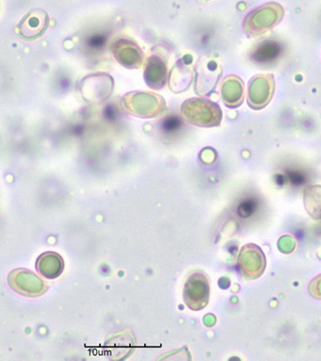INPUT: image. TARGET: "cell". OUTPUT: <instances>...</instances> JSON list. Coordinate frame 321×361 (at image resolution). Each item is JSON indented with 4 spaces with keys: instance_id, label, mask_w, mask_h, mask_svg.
I'll list each match as a JSON object with an SVG mask.
<instances>
[{
    "instance_id": "obj_1",
    "label": "cell",
    "mask_w": 321,
    "mask_h": 361,
    "mask_svg": "<svg viewBox=\"0 0 321 361\" xmlns=\"http://www.w3.org/2000/svg\"><path fill=\"white\" fill-rule=\"evenodd\" d=\"M181 112L187 122L200 128H214L220 126L222 121L220 107L201 97L186 100L181 106Z\"/></svg>"
},
{
    "instance_id": "obj_2",
    "label": "cell",
    "mask_w": 321,
    "mask_h": 361,
    "mask_svg": "<svg viewBox=\"0 0 321 361\" xmlns=\"http://www.w3.org/2000/svg\"><path fill=\"white\" fill-rule=\"evenodd\" d=\"M285 11L282 5L276 2L262 5L250 12L244 18V30L248 36L263 35L283 20Z\"/></svg>"
},
{
    "instance_id": "obj_3",
    "label": "cell",
    "mask_w": 321,
    "mask_h": 361,
    "mask_svg": "<svg viewBox=\"0 0 321 361\" xmlns=\"http://www.w3.org/2000/svg\"><path fill=\"white\" fill-rule=\"evenodd\" d=\"M122 102L129 114L139 118H156L167 110L165 99L152 92H131L123 97Z\"/></svg>"
},
{
    "instance_id": "obj_4",
    "label": "cell",
    "mask_w": 321,
    "mask_h": 361,
    "mask_svg": "<svg viewBox=\"0 0 321 361\" xmlns=\"http://www.w3.org/2000/svg\"><path fill=\"white\" fill-rule=\"evenodd\" d=\"M210 283L207 276L196 272L189 276L184 286V300L191 310H201L209 302Z\"/></svg>"
},
{
    "instance_id": "obj_5",
    "label": "cell",
    "mask_w": 321,
    "mask_h": 361,
    "mask_svg": "<svg viewBox=\"0 0 321 361\" xmlns=\"http://www.w3.org/2000/svg\"><path fill=\"white\" fill-rule=\"evenodd\" d=\"M10 287L18 294L35 298L46 293L47 284L36 274L26 269H15L8 276Z\"/></svg>"
},
{
    "instance_id": "obj_6",
    "label": "cell",
    "mask_w": 321,
    "mask_h": 361,
    "mask_svg": "<svg viewBox=\"0 0 321 361\" xmlns=\"http://www.w3.org/2000/svg\"><path fill=\"white\" fill-rule=\"evenodd\" d=\"M275 92L273 75H257L250 80L247 90V104L254 110H260L270 104Z\"/></svg>"
},
{
    "instance_id": "obj_7",
    "label": "cell",
    "mask_w": 321,
    "mask_h": 361,
    "mask_svg": "<svg viewBox=\"0 0 321 361\" xmlns=\"http://www.w3.org/2000/svg\"><path fill=\"white\" fill-rule=\"evenodd\" d=\"M267 259L264 252L255 244H247L241 247L238 257L239 272L248 279H259L264 274Z\"/></svg>"
},
{
    "instance_id": "obj_8",
    "label": "cell",
    "mask_w": 321,
    "mask_h": 361,
    "mask_svg": "<svg viewBox=\"0 0 321 361\" xmlns=\"http://www.w3.org/2000/svg\"><path fill=\"white\" fill-rule=\"evenodd\" d=\"M111 50L113 56L122 67L139 68L143 65V50L132 39L118 38L112 44Z\"/></svg>"
},
{
    "instance_id": "obj_9",
    "label": "cell",
    "mask_w": 321,
    "mask_h": 361,
    "mask_svg": "<svg viewBox=\"0 0 321 361\" xmlns=\"http://www.w3.org/2000/svg\"><path fill=\"white\" fill-rule=\"evenodd\" d=\"M49 25V17L44 10H32L18 23V32L23 38L35 39L46 33Z\"/></svg>"
},
{
    "instance_id": "obj_10",
    "label": "cell",
    "mask_w": 321,
    "mask_h": 361,
    "mask_svg": "<svg viewBox=\"0 0 321 361\" xmlns=\"http://www.w3.org/2000/svg\"><path fill=\"white\" fill-rule=\"evenodd\" d=\"M167 62L159 55H152L146 60L144 80L149 88L160 90L168 82Z\"/></svg>"
},
{
    "instance_id": "obj_11",
    "label": "cell",
    "mask_w": 321,
    "mask_h": 361,
    "mask_svg": "<svg viewBox=\"0 0 321 361\" xmlns=\"http://www.w3.org/2000/svg\"><path fill=\"white\" fill-rule=\"evenodd\" d=\"M220 94L226 106L230 108L241 106L244 99L243 80L237 75L226 76L222 81Z\"/></svg>"
},
{
    "instance_id": "obj_12",
    "label": "cell",
    "mask_w": 321,
    "mask_h": 361,
    "mask_svg": "<svg viewBox=\"0 0 321 361\" xmlns=\"http://www.w3.org/2000/svg\"><path fill=\"white\" fill-rule=\"evenodd\" d=\"M65 263L61 255L54 252H46L42 254L37 259V271L44 278L55 279L59 278L64 271Z\"/></svg>"
},
{
    "instance_id": "obj_13",
    "label": "cell",
    "mask_w": 321,
    "mask_h": 361,
    "mask_svg": "<svg viewBox=\"0 0 321 361\" xmlns=\"http://www.w3.org/2000/svg\"><path fill=\"white\" fill-rule=\"evenodd\" d=\"M303 200L308 214L315 220H321V185L307 186Z\"/></svg>"
},
{
    "instance_id": "obj_14",
    "label": "cell",
    "mask_w": 321,
    "mask_h": 361,
    "mask_svg": "<svg viewBox=\"0 0 321 361\" xmlns=\"http://www.w3.org/2000/svg\"><path fill=\"white\" fill-rule=\"evenodd\" d=\"M277 245L278 249L281 252L285 255H289L296 250V242L293 236L284 235L279 239Z\"/></svg>"
},
{
    "instance_id": "obj_15",
    "label": "cell",
    "mask_w": 321,
    "mask_h": 361,
    "mask_svg": "<svg viewBox=\"0 0 321 361\" xmlns=\"http://www.w3.org/2000/svg\"><path fill=\"white\" fill-rule=\"evenodd\" d=\"M308 291L314 299L321 300V274L310 281Z\"/></svg>"
}]
</instances>
